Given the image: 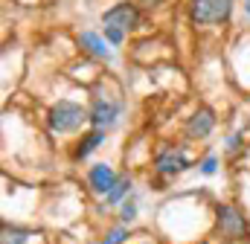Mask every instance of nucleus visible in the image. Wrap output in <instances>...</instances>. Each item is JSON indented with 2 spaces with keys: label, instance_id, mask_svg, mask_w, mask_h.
Listing matches in <instances>:
<instances>
[{
  "label": "nucleus",
  "instance_id": "nucleus-1",
  "mask_svg": "<svg viewBox=\"0 0 250 244\" xmlns=\"http://www.w3.org/2000/svg\"><path fill=\"white\" fill-rule=\"evenodd\" d=\"M99 23H102L99 32L108 38V44H111L114 50H120L125 44V38L140 29V23H143V9H140L134 0H117L114 6H108V9L99 15Z\"/></svg>",
  "mask_w": 250,
  "mask_h": 244
},
{
  "label": "nucleus",
  "instance_id": "nucleus-2",
  "mask_svg": "<svg viewBox=\"0 0 250 244\" xmlns=\"http://www.w3.org/2000/svg\"><path fill=\"white\" fill-rule=\"evenodd\" d=\"M84 125H90V111L73 99H59L50 111H47V128L56 137H67V134H79Z\"/></svg>",
  "mask_w": 250,
  "mask_h": 244
},
{
  "label": "nucleus",
  "instance_id": "nucleus-3",
  "mask_svg": "<svg viewBox=\"0 0 250 244\" xmlns=\"http://www.w3.org/2000/svg\"><path fill=\"white\" fill-rule=\"evenodd\" d=\"M236 12V0H187V18L195 29L224 26Z\"/></svg>",
  "mask_w": 250,
  "mask_h": 244
},
{
  "label": "nucleus",
  "instance_id": "nucleus-4",
  "mask_svg": "<svg viewBox=\"0 0 250 244\" xmlns=\"http://www.w3.org/2000/svg\"><path fill=\"white\" fill-rule=\"evenodd\" d=\"M215 239L224 244L248 242V218L236 203H215Z\"/></svg>",
  "mask_w": 250,
  "mask_h": 244
},
{
  "label": "nucleus",
  "instance_id": "nucleus-5",
  "mask_svg": "<svg viewBox=\"0 0 250 244\" xmlns=\"http://www.w3.org/2000/svg\"><path fill=\"white\" fill-rule=\"evenodd\" d=\"M189 169H192V157H189L184 142H163L151 157V172L157 178H166V181L184 175Z\"/></svg>",
  "mask_w": 250,
  "mask_h": 244
},
{
  "label": "nucleus",
  "instance_id": "nucleus-6",
  "mask_svg": "<svg viewBox=\"0 0 250 244\" xmlns=\"http://www.w3.org/2000/svg\"><path fill=\"white\" fill-rule=\"evenodd\" d=\"M90 128H99V131H111L117 122L123 120V111H125V99L120 96H93L90 102Z\"/></svg>",
  "mask_w": 250,
  "mask_h": 244
},
{
  "label": "nucleus",
  "instance_id": "nucleus-7",
  "mask_svg": "<svg viewBox=\"0 0 250 244\" xmlns=\"http://www.w3.org/2000/svg\"><path fill=\"white\" fill-rule=\"evenodd\" d=\"M215 125H218L215 111H212L209 105H198L187 120H184V140H189V142H201V140H207V137L215 131Z\"/></svg>",
  "mask_w": 250,
  "mask_h": 244
},
{
  "label": "nucleus",
  "instance_id": "nucleus-8",
  "mask_svg": "<svg viewBox=\"0 0 250 244\" xmlns=\"http://www.w3.org/2000/svg\"><path fill=\"white\" fill-rule=\"evenodd\" d=\"M120 181V172L111 166V163H90L87 166V172H84V183H87V189H90V195H96V198H108V192L117 186Z\"/></svg>",
  "mask_w": 250,
  "mask_h": 244
},
{
  "label": "nucleus",
  "instance_id": "nucleus-9",
  "mask_svg": "<svg viewBox=\"0 0 250 244\" xmlns=\"http://www.w3.org/2000/svg\"><path fill=\"white\" fill-rule=\"evenodd\" d=\"M76 44H79V50L84 56H90V59H96V61H105V64H111L114 56H117L114 47L108 44V38L102 32H96V29H82L76 35Z\"/></svg>",
  "mask_w": 250,
  "mask_h": 244
},
{
  "label": "nucleus",
  "instance_id": "nucleus-10",
  "mask_svg": "<svg viewBox=\"0 0 250 244\" xmlns=\"http://www.w3.org/2000/svg\"><path fill=\"white\" fill-rule=\"evenodd\" d=\"M108 140V131H99V128H90V131H84L79 140H76V145H73V163H84L93 151H99L102 148V142Z\"/></svg>",
  "mask_w": 250,
  "mask_h": 244
},
{
  "label": "nucleus",
  "instance_id": "nucleus-11",
  "mask_svg": "<svg viewBox=\"0 0 250 244\" xmlns=\"http://www.w3.org/2000/svg\"><path fill=\"white\" fill-rule=\"evenodd\" d=\"M134 195V175L131 172H120V181H117V186L108 192V198L102 201V206L99 209H111V206H123L125 201Z\"/></svg>",
  "mask_w": 250,
  "mask_h": 244
},
{
  "label": "nucleus",
  "instance_id": "nucleus-12",
  "mask_svg": "<svg viewBox=\"0 0 250 244\" xmlns=\"http://www.w3.org/2000/svg\"><path fill=\"white\" fill-rule=\"evenodd\" d=\"M32 230L29 227H21V224H3V236L0 244H29L32 242Z\"/></svg>",
  "mask_w": 250,
  "mask_h": 244
},
{
  "label": "nucleus",
  "instance_id": "nucleus-13",
  "mask_svg": "<svg viewBox=\"0 0 250 244\" xmlns=\"http://www.w3.org/2000/svg\"><path fill=\"white\" fill-rule=\"evenodd\" d=\"M128 236H131V227H125V224H114V227H108L105 233H102V239L99 244H128Z\"/></svg>",
  "mask_w": 250,
  "mask_h": 244
},
{
  "label": "nucleus",
  "instance_id": "nucleus-14",
  "mask_svg": "<svg viewBox=\"0 0 250 244\" xmlns=\"http://www.w3.org/2000/svg\"><path fill=\"white\" fill-rule=\"evenodd\" d=\"M137 218H140V209H137V195H131V198L125 201L123 206H120V224L131 227Z\"/></svg>",
  "mask_w": 250,
  "mask_h": 244
},
{
  "label": "nucleus",
  "instance_id": "nucleus-15",
  "mask_svg": "<svg viewBox=\"0 0 250 244\" xmlns=\"http://www.w3.org/2000/svg\"><path fill=\"white\" fill-rule=\"evenodd\" d=\"M218 166H221V160H218V154H215V151H207V154L198 160V172H201V175H207V178L218 175Z\"/></svg>",
  "mask_w": 250,
  "mask_h": 244
},
{
  "label": "nucleus",
  "instance_id": "nucleus-16",
  "mask_svg": "<svg viewBox=\"0 0 250 244\" xmlns=\"http://www.w3.org/2000/svg\"><path fill=\"white\" fill-rule=\"evenodd\" d=\"M242 145H245V128L233 131V134H230V137L224 140V151H227V154H236V151H239Z\"/></svg>",
  "mask_w": 250,
  "mask_h": 244
},
{
  "label": "nucleus",
  "instance_id": "nucleus-17",
  "mask_svg": "<svg viewBox=\"0 0 250 244\" xmlns=\"http://www.w3.org/2000/svg\"><path fill=\"white\" fill-rule=\"evenodd\" d=\"M134 3H137V6H140L143 12H151V9H157V6H163L166 0H134Z\"/></svg>",
  "mask_w": 250,
  "mask_h": 244
},
{
  "label": "nucleus",
  "instance_id": "nucleus-18",
  "mask_svg": "<svg viewBox=\"0 0 250 244\" xmlns=\"http://www.w3.org/2000/svg\"><path fill=\"white\" fill-rule=\"evenodd\" d=\"M242 9H245V18L250 20V0H245V3H242Z\"/></svg>",
  "mask_w": 250,
  "mask_h": 244
},
{
  "label": "nucleus",
  "instance_id": "nucleus-19",
  "mask_svg": "<svg viewBox=\"0 0 250 244\" xmlns=\"http://www.w3.org/2000/svg\"><path fill=\"white\" fill-rule=\"evenodd\" d=\"M137 244H157V242H137Z\"/></svg>",
  "mask_w": 250,
  "mask_h": 244
}]
</instances>
